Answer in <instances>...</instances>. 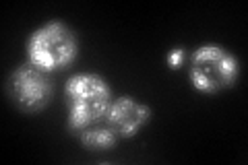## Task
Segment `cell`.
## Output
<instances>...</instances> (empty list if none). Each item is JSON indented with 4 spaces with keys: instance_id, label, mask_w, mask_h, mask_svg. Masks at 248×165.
<instances>
[{
    "instance_id": "6da1fadb",
    "label": "cell",
    "mask_w": 248,
    "mask_h": 165,
    "mask_svg": "<svg viewBox=\"0 0 248 165\" xmlns=\"http://www.w3.org/2000/svg\"><path fill=\"white\" fill-rule=\"evenodd\" d=\"M66 99V128L71 135H79L85 128L99 124L112 104V89L102 75L79 73L64 85Z\"/></svg>"
},
{
    "instance_id": "7a4b0ae2",
    "label": "cell",
    "mask_w": 248,
    "mask_h": 165,
    "mask_svg": "<svg viewBox=\"0 0 248 165\" xmlns=\"http://www.w3.org/2000/svg\"><path fill=\"white\" fill-rule=\"evenodd\" d=\"M27 62L44 73H58L77 60L79 54V37L62 21H48L29 35Z\"/></svg>"
},
{
    "instance_id": "3957f363",
    "label": "cell",
    "mask_w": 248,
    "mask_h": 165,
    "mask_svg": "<svg viewBox=\"0 0 248 165\" xmlns=\"http://www.w3.org/2000/svg\"><path fill=\"white\" fill-rule=\"evenodd\" d=\"M240 75L238 58L230 50L215 44L201 45L192 52L188 78L192 87L203 93H219L234 87Z\"/></svg>"
},
{
    "instance_id": "277c9868",
    "label": "cell",
    "mask_w": 248,
    "mask_h": 165,
    "mask_svg": "<svg viewBox=\"0 0 248 165\" xmlns=\"http://www.w3.org/2000/svg\"><path fill=\"white\" fill-rule=\"evenodd\" d=\"M9 95L21 112L37 114L48 107L54 97L52 76L29 62L19 64L9 76Z\"/></svg>"
},
{
    "instance_id": "5b68a950",
    "label": "cell",
    "mask_w": 248,
    "mask_h": 165,
    "mask_svg": "<svg viewBox=\"0 0 248 165\" xmlns=\"http://www.w3.org/2000/svg\"><path fill=\"white\" fill-rule=\"evenodd\" d=\"M104 120L118 138H133L151 120V107L130 95H122L118 99H112Z\"/></svg>"
},
{
    "instance_id": "8992f818",
    "label": "cell",
    "mask_w": 248,
    "mask_h": 165,
    "mask_svg": "<svg viewBox=\"0 0 248 165\" xmlns=\"http://www.w3.org/2000/svg\"><path fill=\"white\" fill-rule=\"evenodd\" d=\"M79 140L83 149H87V151H93V153H99V151H110V149L116 147L118 143V136H116V132L108 126H97V124H93V126L85 128L83 132H79Z\"/></svg>"
},
{
    "instance_id": "52a82bcc",
    "label": "cell",
    "mask_w": 248,
    "mask_h": 165,
    "mask_svg": "<svg viewBox=\"0 0 248 165\" xmlns=\"http://www.w3.org/2000/svg\"><path fill=\"white\" fill-rule=\"evenodd\" d=\"M184 62V48H174L168 54V66L170 68H180Z\"/></svg>"
}]
</instances>
